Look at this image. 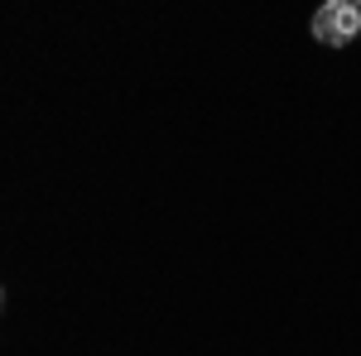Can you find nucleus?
Wrapping results in <instances>:
<instances>
[{
  "label": "nucleus",
  "instance_id": "f257e3e1",
  "mask_svg": "<svg viewBox=\"0 0 361 356\" xmlns=\"http://www.w3.org/2000/svg\"><path fill=\"white\" fill-rule=\"evenodd\" d=\"M313 39L328 44V49H342V44L361 39V5H352V0H328L313 15Z\"/></svg>",
  "mask_w": 361,
  "mask_h": 356
}]
</instances>
